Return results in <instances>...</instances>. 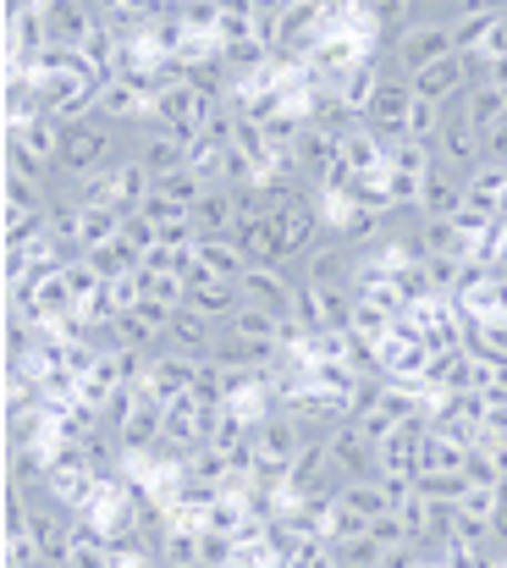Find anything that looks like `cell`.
Listing matches in <instances>:
<instances>
[{"label": "cell", "instance_id": "6da1fadb", "mask_svg": "<svg viewBox=\"0 0 507 568\" xmlns=\"http://www.w3.org/2000/svg\"><path fill=\"white\" fill-rule=\"evenodd\" d=\"M447 55H458V39H453V22H442V17H419L397 44H392V72L397 78H419L425 67H436V61H447Z\"/></svg>", "mask_w": 507, "mask_h": 568}, {"label": "cell", "instance_id": "7a4b0ae2", "mask_svg": "<svg viewBox=\"0 0 507 568\" xmlns=\"http://www.w3.org/2000/svg\"><path fill=\"white\" fill-rule=\"evenodd\" d=\"M414 105H419V94H414V83L392 72V78L381 83V94H375V105L364 111V128H369L375 139H386V144H403V139H408V122H414Z\"/></svg>", "mask_w": 507, "mask_h": 568}, {"label": "cell", "instance_id": "3957f363", "mask_svg": "<svg viewBox=\"0 0 507 568\" xmlns=\"http://www.w3.org/2000/svg\"><path fill=\"white\" fill-rule=\"evenodd\" d=\"M276 226H282V243H287V265H293V260H310V254L326 243V232H332L326 210H321L310 193L276 204Z\"/></svg>", "mask_w": 507, "mask_h": 568}, {"label": "cell", "instance_id": "277c9868", "mask_svg": "<svg viewBox=\"0 0 507 568\" xmlns=\"http://www.w3.org/2000/svg\"><path fill=\"white\" fill-rule=\"evenodd\" d=\"M436 161L453 172V178H475L480 166H486V133L480 128H469L464 122V111H453L447 116V128H442V139H436Z\"/></svg>", "mask_w": 507, "mask_h": 568}, {"label": "cell", "instance_id": "5b68a950", "mask_svg": "<svg viewBox=\"0 0 507 568\" xmlns=\"http://www.w3.org/2000/svg\"><path fill=\"white\" fill-rule=\"evenodd\" d=\"M304 447H310V436H304L298 419H287V414H265V419L254 425V458H260V469L287 475Z\"/></svg>", "mask_w": 507, "mask_h": 568}, {"label": "cell", "instance_id": "8992f818", "mask_svg": "<svg viewBox=\"0 0 507 568\" xmlns=\"http://www.w3.org/2000/svg\"><path fill=\"white\" fill-rule=\"evenodd\" d=\"M6 44H11V72H28V67L50 50L44 0H39V6H11V11H6Z\"/></svg>", "mask_w": 507, "mask_h": 568}, {"label": "cell", "instance_id": "52a82bcc", "mask_svg": "<svg viewBox=\"0 0 507 568\" xmlns=\"http://www.w3.org/2000/svg\"><path fill=\"white\" fill-rule=\"evenodd\" d=\"M326 453H332V469H337L342 480H375L381 475V453H375V442L353 419L326 442Z\"/></svg>", "mask_w": 507, "mask_h": 568}, {"label": "cell", "instance_id": "ba28073f", "mask_svg": "<svg viewBox=\"0 0 507 568\" xmlns=\"http://www.w3.org/2000/svg\"><path fill=\"white\" fill-rule=\"evenodd\" d=\"M353 276H358V254L342 248L332 232L310 260H298V282H310V287H353Z\"/></svg>", "mask_w": 507, "mask_h": 568}, {"label": "cell", "instance_id": "9c48e42d", "mask_svg": "<svg viewBox=\"0 0 507 568\" xmlns=\"http://www.w3.org/2000/svg\"><path fill=\"white\" fill-rule=\"evenodd\" d=\"M199 365L204 359H187V354H155V365H150V381H144V397L150 403H176V397H187L193 392V381H199Z\"/></svg>", "mask_w": 507, "mask_h": 568}, {"label": "cell", "instance_id": "30bf717a", "mask_svg": "<svg viewBox=\"0 0 507 568\" xmlns=\"http://www.w3.org/2000/svg\"><path fill=\"white\" fill-rule=\"evenodd\" d=\"M293 287H298V276H287V271H276V265H249V271H243V282H237L243 304L271 310V315H287Z\"/></svg>", "mask_w": 507, "mask_h": 568}, {"label": "cell", "instance_id": "8fae6325", "mask_svg": "<svg viewBox=\"0 0 507 568\" xmlns=\"http://www.w3.org/2000/svg\"><path fill=\"white\" fill-rule=\"evenodd\" d=\"M44 22H50V44H61V50H78L100 28L94 0H44Z\"/></svg>", "mask_w": 507, "mask_h": 568}, {"label": "cell", "instance_id": "7c38bea8", "mask_svg": "<svg viewBox=\"0 0 507 568\" xmlns=\"http://www.w3.org/2000/svg\"><path fill=\"white\" fill-rule=\"evenodd\" d=\"M232 237H237V248H243V260H249V265H276V271H287V243H282L276 215L237 221V226H232Z\"/></svg>", "mask_w": 507, "mask_h": 568}, {"label": "cell", "instance_id": "4fadbf2b", "mask_svg": "<svg viewBox=\"0 0 507 568\" xmlns=\"http://www.w3.org/2000/svg\"><path fill=\"white\" fill-rule=\"evenodd\" d=\"M128 161H139L155 183H166V178H176V172H187V150H182V139L161 133L155 122L144 128V139L133 144V155H128Z\"/></svg>", "mask_w": 507, "mask_h": 568}, {"label": "cell", "instance_id": "5bb4252c", "mask_svg": "<svg viewBox=\"0 0 507 568\" xmlns=\"http://www.w3.org/2000/svg\"><path fill=\"white\" fill-rule=\"evenodd\" d=\"M425 436L430 425H397L375 453H381V475H419L425 469Z\"/></svg>", "mask_w": 507, "mask_h": 568}, {"label": "cell", "instance_id": "9a60e30c", "mask_svg": "<svg viewBox=\"0 0 507 568\" xmlns=\"http://www.w3.org/2000/svg\"><path fill=\"white\" fill-rule=\"evenodd\" d=\"M293 155H298V166L310 172V189H321L332 172L342 166V139H332V133H321L315 122L298 133V144H293Z\"/></svg>", "mask_w": 507, "mask_h": 568}, {"label": "cell", "instance_id": "2e32d148", "mask_svg": "<svg viewBox=\"0 0 507 568\" xmlns=\"http://www.w3.org/2000/svg\"><path fill=\"white\" fill-rule=\"evenodd\" d=\"M342 166H347L353 178H386V172H392V144L375 139L369 128H358V133L342 139Z\"/></svg>", "mask_w": 507, "mask_h": 568}, {"label": "cell", "instance_id": "e0dca14e", "mask_svg": "<svg viewBox=\"0 0 507 568\" xmlns=\"http://www.w3.org/2000/svg\"><path fill=\"white\" fill-rule=\"evenodd\" d=\"M221 337H226V326L204 321L199 310H176V321H171V348L187 354V359H210Z\"/></svg>", "mask_w": 507, "mask_h": 568}, {"label": "cell", "instance_id": "ac0fdd59", "mask_svg": "<svg viewBox=\"0 0 507 568\" xmlns=\"http://www.w3.org/2000/svg\"><path fill=\"white\" fill-rule=\"evenodd\" d=\"M464 199H469L464 178H453L447 166H436V172L425 178V193H419V215H425V221H458Z\"/></svg>", "mask_w": 507, "mask_h": 568}, {"label": "cell", "instance_id": "d6986e66", "mask_svg": "<svg viewBox=\"0 0 507 568\" xmlns=\"http://www.w3.org/2000/svg\"><path fill=\"white\" fill-rule=\"evenodd\" d=\"M193 226H199L204 237H232V226H237V199H232V189L210 183L204 199L193 204Z\"/></svg>", "mask_w": 507, "mask_h": 568}, {"label": "cell", "instance_id": "ffe728a7", "mask_svg": "<svg viewBox=\"0 0 507 568\" xmlns=\"http://www.w3.org/2000/svg\"><path fill=\"white\" fill-rule=\"evenodd\" d=\"M199 271L215 282H243L249 260H243L237 237H199Z\"/></svg>", "mask_w": 507, "mask_h": 568}, {"label": "cell", "instance_id": "44dd1931", "mask_svg": "<svg viewBox=\"0 0 507 568\" xmlns=\"http://www.w3.org/2000/svg\"><path fill=\"white\" fill-rule=\"evenodd\" d=\"M453 111H464V122H469V128L491 133L497 122H507V94L497 89V83H475V89H469Z\"/></svg>", "mask_w": 507, "mask_h": 568}, {"label": "cell", "instance_id": "7402d4cb", "mask_svg": "<svg viewBox=\"0 0 507 568\" xmlns=\"http://www.w3.org/2000/svg\"><path fill=\"white\" fill-rule=\"evenodd\" d=\"M287 321H293L304 337H321V332H332V321H326V287H310V282H298V287H293V304H287Z\"/></svg>", "mask_w": 507, "mask_h": 568}, {"label": "cell", "instance_id": "603a6c76", "mask_svg": "<svg viewBox=\"0 0 507 568\" xmlns=\"http://www.w3.org/2000/svg\"><path fill=\"white\" fill-rule=\"evenodd\" d=\"M282 332H287V315H271V310H254V304H243L226 321V337H243V343H282Z\"/></svg>", "mask_w": 507, "mask_h": 568}, {"label": "cell", "instance_id": "cb8c5ba5", "mask_svg": "<svg viewBox=\"0 0 507 568\" xmlns=\"http://www.w3.org/2000/svg\"><path fill=\"white\" fill-rule=\"evenodd\" d=\"M287 28H293V0H254V39L271 55L287 44Z\"/></svg>", "mask_w": 507, "mask_h": 568}, {"label": "cell", "instance_id": "d4e9b609", "mask_svg": "<svg viewBox=\"0 0 507 568\" xmlns=\"http://www.w3.org/2000/svg\"><path fill=\"white\" fill-rule=\"evenodd\" d=\"M464 189H469V204H475V210H486V215H507V166H491V161H486Z\"/></svg>", "mask_w": 507, "mask_h": 568}, {"label": "cell", "instance_id": "484cf974", "mask_svg": "<svg viewBox=\"0 0 507 568\" xmlns=\"http://www.w3.org/2000/svg\"><path fill=\"white\" fill-rule=\"evenodd\" d=\"M464 348H469L480 365H507V315L503 321H469Z\"/></svg>", "mask_w": 507, "mask_h": 568}, {"label": "cell", "instance_id": "4316f807", "mask_svg": "<svg viewBox=\"0 0 507 568\" xmlns=\"http://www.w3.org/2000/svg\"><path fill=\"white\" fill-rule=\"evenodd\" d=\"M6 139H17V144H28L39 161H50V166H61V144H67V128L55 122V116H39V122H28L22 133H6Z\"/></svg>", "mask_w": 507, "mask_h": 568}, {"label": "cell", "instance_id": "83f0119b", "mask_svg": "<svg viewBox=\"0 0 507 568\" xmlns=\"http://www.w3.org/2000/svg\"><path fill=\"white\" fill-rule=\"evenodd\" d=\"M464 480L480 486V491H503L507 480V447H475L469 464H464Z\"/></svg>", "mask_w": 507, "mask_h": 568}, {"label": "cell", "instance_id": "f1b7e54d", "mask_svg": "<svg viewBox=\"0 0 507 568\" xmlns=\"http://www.w3.org/2000/svg\"><path fill=\"white\" fill-rule=\"evenodd\" d=\"M436 166H442V161H436V144H419V139H403V144H392V172H397V178H414V183H425Z\"/></svg>", "mask_w": 507, "mask_h": 568}, {"label": "cell", "instance_id": "f546056e", "mask_svg": "<svg viewBox=\"0 0 507 568\" xmlns=\"http://www.w3.org/2000/svg\"><path fill=\"white\" fill-rule=\"evenodd\" d=\"M6 480H11V491H44L50 486V453H11V464H6Z\"/></svg>", "mask_w": 507, "mask_h": 568}, {"label": "cell", "instance_id": "4dcf8cb0", "mask_svg": "<svg viewBox=\"0 0 507 568\" xmlns=\"http://www.w3.org/2000/svg\"><path fill=\"white\" fill-rule=\"evenodd\" d=\"M337 508L358 514V519H381V514H392V503H386L381 480H347V486H342V497H337Z\"/></svg>", "mask_w": 507, "mask_h": 568}, {"label": "cell", "instance_id": "1f68e13d", "mask_svg": "<svg viewBox=\"0 0 507 568\" xmlns=\"http://www.w3.org/2000/svg\"><path fill=\"white\" fill-rule=\"evenodd\" d=\"M419 248H425V260L430 254H469V237L458 221H419Z\"/></svg>", "mask_w": 507, "mask_h": 568}, {"label": "cell", "instance_id": "d6a6232c", "mask_svg": "<svg viewBox=\"0 0 507 568\" xmlns=\"http://www.w3.org/2000/svg\"><path fill=\"white\" fill-rule=\"evenodd\" d=\"M464 464H469V447H458V442H447V436H425V469L419 475H464Z\"/></svg>", "mask_w": 507, "mask_h": 568}, {"label": "cell", "instance_id": "836d02e7", "mask_svg": "<svg viewBox=\"0 0 507 568\" xmlns=\"http://www.w3.org/2000/svg\"><path fill=\"white\" fill-rule=\"evenodd\" d=\"M199 547H204V530H171L166 547H161V564L155 568H204V558H199Z\"/></svg>", "mask_w": 507, "mask_h": 568}, {"label": "cell", "instance_id": "e575fe53", "mask_svg": "<svg viewBox=\"0 0 507 568\" xmlns=\"http://www.w3.org/2000/svg\"><path fill=\"white\" fill-rule=\"evenodd\" d=\"M425 276H430V293L436 298H458V287H464V254H430L425 260Z\"/></svg>", "mask_w": 507, "mask_h": 568}, {"label": "cell", "instance_id": "d590c367", "mask_svg": "<svg viewBox=\"0 0 507 568\" xmlns=\"http://www.w3.org/2000/svg\"><path fill=\"white\" fill-rule=\"evenodd\" d=\"M116 237H122V243H128V248H133L139 260H150V254L161 248V226H155V221H150L144 210L122 215V232H116Z\"/></svg>", "mask_w": 507, "mask_h": 568}, {"label": "cell", "instance_id": "8d00e7d4", "mask_svg": "<svg viewBox=\"0 0 507 568\" xmlns=\"http://www.w3.org/2000/svg\"><path fill=\"white\" fill-rule=\"evenodd\" d=\"M94 430H100V414H94V408H83V403H72V408H61V414H55V442L83 447Z\"/></svg>", "mask_w": 507, "mask_h": 568}, {"label": "cell", "instance_id": "74e56055", "mask_svg": "<svg viewBox=\"0 0 507 568\" xmlns=\"http://www.w3.org/2000/svg\"><path fill=\"white\" fill-rule=\"evenodd\" d=\"M221 44H243V39H254V0H226V11H221V33H215Z\"/></svg>", "mask_w": 507, "mask_h": 568}, {"label": "cell", "instance_id": "f35d334b", "mask_svg": "<svg viewBox=\"0 0 507 568\" xmlns=\"http://www.w3.org/2000/svg\"><path fill=\"white\" fill-rule=\"evenodd\" d=\"M364 381L369 376H358L353 365H315V386H321V392H332V397H342V403H353Z\"/></svg>", "mask_w": 507, "mask_h": 568}, {"label": "cell", "instance_id": "ab89813d", "mask_svg": "<svg viewBox=\"0 0 507 568\" xmlns=\"http://www.w3.org/2000/svg\"><path fill=\"white\" fill-rule=\"evenodd\" d=\"M221 11H226V0H182V22L199 39H215L221 33Z\"/></svg>", "mask_w": 507, "mask_h": 568}, {"label": "cell", "instance_id": "60d3db41", "mask_svg": "<svg viewBox=\"0 0 507 568\" xmlns=\"http://www.w3.org/2000/svg\"><path fill=\"white\" fill-rule=\"evenodd\" d=\"M414 491H419V503H464L469 480L464 475H419Z\"/></svg>", "mask_w": 507, "mask_h": 568}, {"label": "cell", "instance_id": "b9f144b4", "mask_svg": "<svg viewBox=\"0 0 507 568\" xmlns=\"http://www.w3.org/2000/svg\"><path fill=\"white\" fill-rule=\"evenodd\" d=\"M369 541L386 552V547H408L414 536H408V525H403L397 514H381V519H369Z\"/></svg>", "mask_w": 507, "mask_h": 568}, {"label": "cell", "instance_id": "7bdbcfd3", "mask_svg": "<svg viewBox=\"0 0 507 568\" xmlns=\"http://www.w3.org/2000/svg\"><path fill=\"white\" fill-rule=\"evenodd\" d=\"M199 558H204V568H232L237 558H243V547H237L232 536H210V530H204V547H199Z\"/></svg>", "mask_w": 507, "mask_h": 568}, {"label": "cell", "instance_id": "ee69618b", "mask_svg": "<svg viewBox=\"0 0 507 568\" xmlns=\"http://www.w3.org/2000/svg\"><path fill=\"white\" fill-rule=\"evenodd\" d=\"M364 536H369V519H358V514H347V508H337V514H332V547L364 541Z\"/></svg>", "mask_w": 507, "mask_h": 568}, {"label": "cell", "instance_id": "f6af8a7d", "mask_svg": "<svg viewBox=\"0 0 507 568\" xmlns=\"http://www.w3.org/2000/svg\"><path fill=\"white\" fill-rule=\"evenodd\" d=\"M342 568H381V547L364 536V541H347V547H337Z\"/></svg>", "mask_w": 507, "mask_h": 568}, {"label": "cell", "instance_id": "bcb514c9", "mask_svg": "<svg viewBox=\"0 0 507 568\" xmlns=\"http://www.w3.org/2000/svg\"><path fill=\"white\" fill-rule=\"evenodd\" d=\"M458 508H464L469 519H486V525H491V519H497V491H480V486H469Z\"/></svg>", "mask_w": 507, "mask_h": 568}, {"label": "cell", "instance_id": "7dc6e473", "mask_svg": "<svg viewBox=\"0 0 507 568\" xmlns=\"http://www.w3.org/2000/svg\"><path fill=\"white\" fill-rule=\"evenodd\" d=\"M144 215H150L155 226H166V221H182L187 210H182V204H171L166 193H150V199H144Z\"/></svg>", "mask_w": 507, "mask_h": 568}, {"label": "cell", "instance_id": "c3c4849f", "mask_svg": "<svg viewBox=\"0 0 507 568\" xmlns=\"http://www.w3.org/2000/svg\"><path fill=\"white\" fill-rule=\"evenodd\" d=\"M353 425H358V430H364V436H369L375 447H381V442H386V436L397 430V419H392V414H381V408H375V414H364V419H353Z\"/></svg>", "mask_w": 507, "mask_h": 568}, {"label": "cell", "instance_id": "681fc988", "mask_svg": "<svg viewBox=\"0 0 507 568\" xmlns=\"http://www.w3.org/2000/svg\"><path fill=\"white\" fill-rule=\"evenodd\" d=\"M491 83L507 94V55H503V61H491Z\"/></svg>", "mask_w": 507, "mask_h": 568}, {"label": "cell", "instance_id": "f907efd6", "mask_svg": "<svg viewBox=\"0 0 507 568\" xmlns=\"http://www.w3.org/2000/svg\"><path fill=\"white\" fill-rule=\"evenodd\" d=\"M503 282H507V265H503Z\"/></svg>", "mask_w": 507, "mask_h": 568}]
</instances>
